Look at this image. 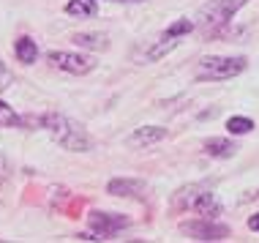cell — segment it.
I'll use <instances>...</instances> for the list:
<instances>
[{"instance_id": "cell-11", "label": "cell", "mask_w": 259, "mask_h": 243, "mask_svg": "<svg viewBox=\"0 0 259 243\" xmlns=\"http://www.w3.org/2000/svg\"><path fill=\"white\" fill-rule=\"evenodd\" d=\"M205 189V183H191V186H183L178 194L172 197V211H191V202L197 199V194Z\"/></svg>"}, {"instance_id": "cell-19", "label": "cell", "mask_w": 259, "mask_h": 243, "mask_svg": "<svg viewBox=\"0 0 259 243\" xmlns=\"http://www.w3.org/2000/svg\"><path fill=\"white\" fill-rule=\"evenodd\" d=\"M9 85H11V71L3 66V60H0V90H6Z\"/></svg>"}, {"instance_id": "cell-20", "label": "cell", "mask_w": 259, "mask_h": 243, "mask_svg": "<svg viewBox=\"0 0 259 243\" xmlns=\"http://www.w3.org/2000/svg\"><path fill=\"white\" fill-rule=\"evenodd\" d=\"M248 227H251V230H256V232H259V213H256V216H251V219H248Z\"/></svg>"}, {"instance_id": "cell-17", "label": "cell", "mask_w": 259, "mask_h": 243, "mask_svg": "<svg viewBox=\"0 0 259 243\" xmlns=\"http://www.w3.org/2000/svg\"><path fill=\"white\" fill-rule=\"evenodd\" d=\"M251 129H254L251 117H229V120H227V131H229V134H248Z\"/></svg>"}, {"instance_id": "cell-21", "label": "cell", "mask_w": 259, "mask_h": 243, "mask_svg": "<svg viewBox=\"0 0 259 243\" xmlns=\"http://www.w3.org/2000/svg\"><path fill=\"white\" fill-rule=\"evenodd\" d=\"M3 170H6V164H3V156H0V178H3Z\"/></svg>"}, {"instance_id": "cell-5", "label": "cell", "mask_w": 259, "mask_h": 243, "mask_svg": "<svg viewBox=\"0 0 259 243\" xmlns=\"http://www.w3.org/2000/svg\"><path fill=\"white\" fill-rule=\"evenodd\" d=\"M47 60L60 68V71H68V74H76V77H82V74L93 71V60L85 58V55H74V52H50L47 55Z\"/></svg>"}, {"instance_id": "cell-2", "label": "cell", "mask_w": 259, "mask_h": 243, "mask_svg": "<svg viewBox=\"0 0 259 243\" xmlns=\"http://www.w3.org/2000/svg\"><path fill=\"white\" fill-rule=\"evenodd\" d=\"M246 3H248V0H207V3L199 9L194 27H199L202 33L219 30V27L227 25L229 19H232Z\"/></svg>"}, {"instance_id": "cell-13", "label": "cell", "mask_w": 259, "mask_h": 243, "mask_svg": "<svg viewBox=\"0 0 259 243\" xmlns=\"http://www.w3.org/2000/svg\"><path fill=\"white\" fill-rule=\"evenodd\" d=\"M74 44L88 47V50H107L109 41H107V36H101V33H76Z\"/></svg>"}, {"instance_id": "cell-18", "label": "cell", "mask_w": 259, "mask_h": 243, "mask_svg": "<svg viewBox=\"0 0 259 243\" xmlns=\"http://www.w3.org/2000/svg\"><path fill=\"white\" fill-rule=\"evenodd\" d=\"M0 123H3V126H19V123H22V120H19V115L14 112L6 101H0Z\"/></svg>"}, {"instance_id": "cell-10", "label": "cell", "mask_w": 259, "mask_h": 243, "mask_svg": "<svg viewBox=\"0 0 259 243\" xmlns=\"http://www.w3.org/2000/svg\"><path fill=\"white\" fill-rule=\"evenodd\" d=\"M175 47H178V38H169V36H161L156 44L150 47V50H145L142 55H139V60L142 63H156V60H161L166 52H172Z\"/></svg>"}, {"instance_id": "cell-7", "label": "cell", "mask_w": 259, "mask_h": 243, "mask_svg": "<svg viewBox=\"0 0 259 243\" xmlns=\"http://www.w3.org/2000/svg\"><path fill=\"white\" fill-rule=\"evenodd\" d=\"M109 194L115 197H131V199H145L148 197V186L142 180H134V178H115L109 180Z\"/></svg>"}, {"instance_id": "cell-22", "label": "cell", "mask_w": 259, "mask_h": 243, "mask_svg": "<svg viewBox=\"0 0 259 243\" xmlns=\"http://www.w3.org/2000/svg\"><path fill=\"white\" fill-rule=\"evenodd\" d=\"M117 3H139V0H117Z\"/></svg>"}, {"instance_id": "cell-8", "label": "cell", "mask_w": 259, "mask_h": 243, "mask_svg": "<svg viewBox=\"0 0 259 243\" xmlns=\"http://www.w3.org/2000/svg\"><path fill=\"white\" fill-rule=\"evenodd\" d=\"M166 134H169V131L161 129V126H142V129H137L134 134L125 137V145H128V148H148V145L161 142Z\"/></svg>"}, {"instance_id": "cell-3", "label": "cell", "mask_w": 259, "mask_h": 243, "mask_svg": "<svg viewBox=\"0 0 259 243\" xmlns=\"http://www.w3.org/2000/svg\"><path fill=\"white\" fill-rule=\"evenodd\" d=\"M240 71H246V58H224V55H213V58H202L197 63V79H202V82L232 79Z\"/></svg>"}, {"instance_id": "cell-9", "label": "cell", "mask_w": 259, "mask_h": 243, "mask_svg": "<svg viewBox=\"0 0 259 243\" xmlns=\"http://www.w3.org/2000/svg\"><path fill=\"white\" fill-rule=\"evenodd\" d=\"M191 211L197 213V216H210V219H215V216H221V202H219V197H215L213 191H207V189H202L197 194V199L191 202Z\"/></svg>"}, {"instance_id": "cell-12", "label": "cell", "mask_w": 259, "mask_h": 243, "mask_svg": "<svg viewBox=\"0 0 259 243\" xmlns=\"http://www.w3.org/2000/svg\"><path fill=\"white\" fill-rule=\"evenodd\" d=\"M205 153L213 156V158H229L237 153V145L229 142V140H219V137H213V140L205 142Z\"/></svg>"}, {"instance_id": "cell-1", "label": "cell", "mask_w": 259, "mask_h": 243, "mask_svg": "<svg viewBox=\"0 0 259 243\" xmlns=\"http://www.w3.org/2000/svg\"><path fill=\"white\" fill-rule=\"evenodd\" d=\"M41 126L50 131V137L60 145V148L71 150V153H88V150H93V137L85 131L82 123L71 120L68 115L47 112L41 117Z\"/></svg>"}, {"instance_id": "cell-15", "label": "cell", "mask_w": 259, "mask_h": 243, "mask_svg": "<svg viewBox=\"0 0 259 243\" xmlns=\"http://www.w3.org/2000/svg\"><path fill=\"white\" fill-rule=\"evenodd\" d=\"M66 14H71V17H93L96 14V0H68Z\"/></svg>"}, {"instance_id": "cell-14", "label": "cell", "mask_w": 259, "mask_h": 243, "mask_svg": "<svg viewBox=\"0 0 259 243\" xmlns=\"http://www.w3.org/2000/svg\"><path fill=\"white\" fill-rule=\"evenodd\" d=\"M14 52H17V58L22 60V63H33V60L38 58V47H36V41H33V38H27V36L17 41Z\"/></svg>"}, {"instance_id": "cell-16", "label": "cell", "mask_w": 259, "mask_h": 243, "mask_svg": "<svg viewBox=\"0 0 259 243\" xmlns=\"http://www.w3.org/2000/svg\"><path fill=\"white\" fill-rule=\"evenodd\" d=\"M191 30H194V22H191V19H178V22H172V25L164 30V36L180 38V36H186V33H191Z\"/></svg>"}, {"instance_id": "cell-6", "label": "cell", "mask_w": 259, "mask_h": 243, "mask_svg": "<svg viewBox=\"0 0 259 243\" xmlns=\"http://www.w3.org/2000/svg\"><path fill=\"white\" fill-rule=\"evenodd\" d=\"M90 221V227H93L99 235H115V232H120L123 227H128V219L120 216V213H99V211H93L88 216Z\"/></svg>"}, {"instance_id": "cell-4", "label": "cell", "mask_w": 259, "mask_h": 243, "mask_svg": "<svg viewBox=\"0 0 259 243\" xmlns=\"http://www.w3.org/2000/svg\"><path fill=\"white\" fill-rule=\"evenodd\" d=\"M180 232L188 235V238H194V240H224L229 235V227L219 224V221L210 219V216H199V219L183 221V224H180Z\"/></svg>"}]
</instances>
